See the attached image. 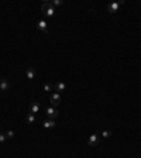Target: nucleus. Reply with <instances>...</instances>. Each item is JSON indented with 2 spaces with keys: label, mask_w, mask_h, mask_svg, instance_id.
Instances as JSON below:
<instances>
[{
  "label": "nucleus",
  "mask_w": 141,
  "mask_h": 158,
  "mask_svg": "<svg viewBox=\"0 0 141 158\" xmlns=\"http://www.w3.org/2000/svg\"><path fill=\"white\" fill-rule=\"evenodd\" d=\"M41 10H42V14L45 16V17H52V16L55 14V7L51 4L50 1L44 3L42 7H41Z\"/></svg>",
  "instance_id": "1"
},
{
  "label": "nucleus",
  "mask_w": 141,
  "mask_h": 158,
  "mask_svg": "<svg viewBox=\"0 0 141 158\" xmlns=\"http://www.w3.org/2000/svg\"><path fill=\"white\" fill-rule=\"evenodd\" d=\"M45 113L47 116H48V118H56L58 116H59V110H58V107H54V106H50V107L45 109Z\"/></svg>",
  "instance_id": "2"
},
{
  "label": "nucleus",
  "mask_w": 141,
  "mask_h": 158,
  "mask_svg": "<svg viewBox=\"0 0 141 158\" xmlns=\"http://www.w3.org/2000/svg\"><path fill=\"white\" fill-rule=\"evenodd\" d=\"M121 4H123V1H113V3H110V4L107 6V11L111 13V14H113V13H117Z\"/></svg>",
  "instance_id": "3"
},
{
  "label": "nucleus",
  "mask_w": 141,
  "mask_h": 158,
  "mask_svg": "<svg viewBox=\"0 0 141 158\" xmlns=\"http://www.w3.org/2000/svg\"><path fill=\"white\" fill-rule=\"evenodd\" d=\"M50 102H51V106L58 107V106L61 104V95L59 93H52L50 96Z\"/></svg>",
  "instance_id": "4"
},
{
  "label": "nucleus",
  "mask_w": 141,
  "mask_h": 158,
  "mask_svg": "<svg viewBox=\"0 0 141 158\" xmlns=\"http://www.w3.org/2000/svg\"><path fill=\"white\" fill-rule=\"evenodd\" d=\"M88 144H89V147H96V145L99 144V136H97V134H92V136H89Z\"/></svg>",
  "instance_id": "5"
},
{
  "label": "nucleus",
  "mask_w": 141,
  "mask_h": 158,
  "mask_svg": "<svg viewBox=\"0 0 141 158\" xmlns=\"http://www.w3.org/2000/svg\"><path fill=\"white\" fill-rule=\"evenodd\" d=\"M40 109H41V106H40L38 102H33V103L30 104V113H33V114L38 113V112H40Z\"/></svg>",
  "instance_id": "6"
},
{
  "label": "nucleus",
  "mask_w": 141,
  "mask_h": 158,
  "mask_svg": "<svg viewBox=\"0 0 141 158\" xmlns=\"http://www.w3.org/2000/svg\"><path fill=\"white\" fill-rule=\"evenodd\" d=\"M37 27L42 31V33H45V31H48V23H47L45 20H40L38 23H37Z\"/></svg>",
  "instance_id": "7"
},
{
  "label": "nucleus",
  "mask_w": 141,
  "mask_h": 158,
  "mask_svg": "<svg viewBox=\"0 0 141 158\" xmlns=\"http://www.w3.org/2000/svg\"><path fill=\"white\" fill-rule=\"evenodd\" d=\"M54 88H55L56 93H61V92H64V90L66 89V85H65V82H56Z\"/></svg>",
  "instance_id": "8"
},
{
  "label": "nucleus",
  "mask_w": 141,
  "mask_h": 158,
  "mask_svg": "<svg viewBox=\"0 0 141 158\" xmlns=\"http://www.w3.org/2000/svg\"><path fill=\"white\" fill-rule=\"evenodd\" d=\"M10 89V82L7 79H1L0 82V90H9Z\"/></svg>",
  "instance_id": "9"
},
{
  "label": "nucleus",
  "mask_w": 141,
  "mask_h": 158,
  "mask_svg": "<svg viewBox=\"0 0 141 158\" xmlns=\"http://www.w3.org/2000/svg\"><path fill=\"white\" fill-rule=\"evenodd\" d=\"M42 126H44V128H54L55 127V121L52 118H47L45 121L42 123Z\"/></svg>",
  "instance_id": "10"
},
{
  "label": "nucleus",
  "mask_w": 141,
  "mask_h": 158,
  "mask_svg": "<svg viewBox=\"0 0 141 158\" xmlns=\"http://www.w3.org/2000/svg\"><path fill=\"white\" fill-rule=\"evenodd\" d=\"M25 76H27V79L33 80V79H35V76H37V72H35L33 68H30V69H27V72H25Z\"/></svg>",
  "instance_id": "11"
},
{
  "label": "nucleus",
  "mask_w": 141,
  "mask_h": 158,
  "mask_svg": "<svg viewBox=\"0 0 141 158\" xmlns=\"http://www.w3.org/2000/svg\"><path fill=\"white\" fill-rule=\"evenodd\" d=\"M25 121L28 124H33V123H35V114H33V113H28V114H25Z\"/></svg>",
  "instance_id": "12"
},
{
  "label": "nucleus",
  "mask_w": 141,
  "mask_h": 158,
  "mask_svg": "<svg viewBox=\"0 0 141 158\" xmlns=\"http://www.w3.org/2000/svg\"><path fill=\"white\" fill-rule=\"evenodd\" d=\"M111 136V131H109V130H103L102 131V137L103 138H109Z\"/></svg>",
  "instance_id": "13"
},
{
  "label": "nucleus",
  "mask_w": 141,
  "mask_h": 158,
  "mask_svg": "<svg viewBox=\"0 0 141 158\" xmlns=\"http://www.w3.org/2000/svg\"><path fill=\"white\" fill-rule=\"evenodd\" d=\"M50 3L54 6V7H56V6H61L64 1H62V0H54V1H50Z\"/></svg>",
  "instance_id": "14"
},
{
  "label": "nucleus",
  "mask_w": 141,
  "mask_h": 158,
  "mask_svg": "<svg viewBox=\"0 0 141 158\" xmlns=\"http://www.w3.org/2000/svg\"><path fill=\"white\" fill-rule=\"evenodd\" d=\"M6 140H7V136H6V133H0V143H4Z\"/></svg>",
  "instance_id": "15"
},
{
  "label": "nucleus",
  "mask_w": 141,
  "mask_h": 158,
  "mask_svg": "<svg viewBox=\"0 0 141 158\" xmlns=\"http://www.w3.org/2000/svg\"><path fill=\"white\" fill-rule=\"evenodd\" d=\"M6 136H7V138H14V131H13V130H9V131L6 133Z\"/></svg>",
  "instance_id": "16"
},
{
  "label": "nucleus",
  "mask_w": 141,
  "mask_h": 158,
  "mask_svg": "<svg viewBox=\"0 0 141 158\" xmlns=\"http://www.w3.org/2000/svg\"><path fill=\"white\" fill-rule=\"evenodd\" d=\"M44 90H45V92H51V90H52V86H51L50 83H45L44 85Z\"/></svg>",
  "instance_id": "17"
},
{
  "label": "nucleus",
  "mask_w": 141,
  "mask_h": 158,
  "mask_svg": "<svg viewBox=\"0 0 141 158\" xmlns=\"http://www.w3.org/2000/svg\"><path fill=\"white\" fill-rule=\"evenodd\" d=\"M0 82H1V76H0Z\"/></svg>",
  "instance_id": "18"
}]
</instances>
